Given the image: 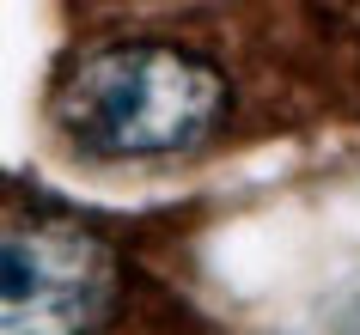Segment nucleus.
<instances>
[{"mask_svg": "<svg viewBox=\"0 0 360 335\" xmlns=\"http://www.w3.org/2000/svg\"><path fill=\"white\" fill-rule=\"evenodd\" d=\"M116 298L110 244L79 232L74 220L13 225L0 244V323L6 335H74L104 323Z\"/></svg>", "mask_w": 360, "mask_h": 335, "instance_id": "obj_2", "label": "nucleus"}, {"mask_svg": "<svg viewBox=\"0 0 360 335\" xmlns=\"http://www.w3.org/2000/svg\"><path fill=\"white\" fill-rule=\"evenodd\" d=\"M232 86L184 43H98L79 49L49 86V122L68 152L92 165H153L220 134Z\"/></svg>", "mask_w": 360, "mask_h": 335, "instance_id": "obj_1", "label": "nucleus"}]
</instances>
